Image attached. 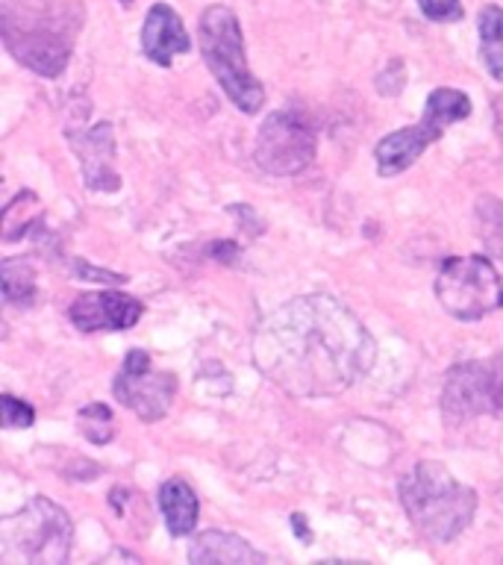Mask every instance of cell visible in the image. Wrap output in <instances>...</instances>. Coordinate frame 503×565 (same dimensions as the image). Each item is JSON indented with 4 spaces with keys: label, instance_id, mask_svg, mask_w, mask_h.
I'll list each match as a JSON object with an SVG mask.
<instances>
[{
    "label": "cell",
    "instance_id": "1",
    "mask_svg": "<svg viewBox=\"0 0 503 565\" xmlns=\"http://www.w3.org/2000/svg\"><path fill=\"white\" fill-rule=\"evenodd\" d=\"M377 344L333 295H300L259 321L254 365L291 397H333L360 383Z\"/></svg>",
    "mask_w": 503,
    "mask_h": 565
},
{
    "label": "cell",
    "instance_id": "2",
    "mask_svg": "<svg viewBox=\"0 0 503 565\" xmlns=\"http://www.w3.org/2000/svg\"><path fill=\"white\" fill-rule=\"evenodd\" d=\"M397 498L406 515L424 536L448 545L471 524L477 512V492L459 483L436 459L415 462L397 483Z\"/></svg>",
    "mask_w": 503,
    "mask_h": 565
},
{
    "label": "cell",
    "instance_id": "3",
    "mask_svg": "<svg viewBox=\"0 0 503 565\" xmlns=\"http://www.w3.org/2000/svg\"><path fill=\"white\" fill-rule=\"evenodd\" d=\"M68 3L35 0L21 3L3 0V42L9 53L42 77H60L71 60V44L77 33Z\"/></svg>",
    "mask_w": 503,
    "mask_h": 565
},
{
    "label": "cell",
    "instance_id": "4",
    "mask_svg": "<svg viewBox=\"0 0 503 565\" xmlns=\"http://www.w3.org/2000/svg\"><path fill=\"white\" fill-rule=\"evenodd\" d=\"M201 53L212 77L218 79L229 104H236L242 113L256 115L265 104V86L250 74L245 56V35L236 12L229 7H206L197 26Z\"/></svg>",
    "mask_w": 503,
    "mask_h": 565
},
{
    "label": "cell",
    "instance_id": "5",
    "mask_svg": "<svg viewBox=\"0 0 503 565\" xmlns=\"http://www.w3.org/2000/svg\"><path fill=\"white\" fill-rule=\"evenodd\" d=\"M74 524L68 512L47 498H33L0 521V563L62 565L68 563Z\"/></svg>",
    "mask_w": 503,
    "mask_h": 565
},
{
    "label": "cell",
    "instance_id": "6",
    "mask_svg": "<svg viewBox=\"0 0 503 565\" xmlns=\"http://www.w3.org/2000/svg\"><path fill=\"white\" fill-rule=\"evenodd\" d=\"M436 298L459 321H480L503 307V280L485 256H448L436 277Z\"/></svg>",
    "mask_w": 503,
    "mask_h": 565
},
{
    "label": "cell",
    "instance_id": "7",
    "mask_svg": "<svg viewBox=\"0 0 503 565\" xmlns=\"http://www.w3.org/2000/svg\"><path fill=\"white\" fill-rule=\"evenodd\" d=\"M254 159L265 174H300L315 159V130L298 115L271 113L259 124Z\"/></svg>",
    "mask_w": 503,
    "mask_h": 565
},
{
    "label": "cell",
    "instance_id": "8",
    "mask_svg": "<svg viewBox=\"0 0 503 565\" xmlns=\"http://www.w3.org/2000/svg\"><path fill=\"white\" fill-rule=\"evenodd\" d=\"M113 392L132 415L153 424L165 418V413L171 409V401L176 395V377L171 371H153L150 353L132 348L124 356L121 371L115 374Z\"/></svg>",
    "mask_w": 503,
    "mask_h": 565
},
{
    "label": "cell",
    "instance_id": "9",
    "mask_svg": "<svg viewBox=\"0 0 503 565\" xmlns=\"http://www.w3.org/2000/svg\"><path fill=\"white\" fill-rule=\"evenodd\" d=\"M441 413L445 422L462 424L477 415H494V392L489 360L459 362L448 371L445 388H441Z\"/></svg>",
    "mask_w": 503,
    "mask_h": 565
},
{
    "label": "cell",
    "instance_id": "10",
    "mask_svg": "<svg viewBox=\"0 0 503 565\" xmlns=\"http://www.w3.org/2000/svg\"><path fill=\"white\" fill-rule=\"evenodd\" d=\"M145 316V303L124 291H83L68 307L71 324L83 333L130 330Z\"/></svg>",
    "mask_w": 503,
    "mask_h": 565
},
{
    "label": "cell",
    "instance_id": "11",
    "mask_svg": "<svg viewBox=\"0 0 503 565\" xmlns=\"http://www.w3.org/2000/svg\"><path fill=\"white\" fill-rule=\"evenodd\" d=\"M68 141L77 153L83 177L92 192H118L121 177L115 171V132L113 124L100 121L88 130H71Z\"/></svg>",
    "mask_w": 503,
    "mask_h": 565
},
{
    "label": "cell",
    "instance_id": "12",
    "mask_svg": "<svg viewBox=\"0 0 503 565\" xmlns=\"http://www.w3.org/2000/svg\"><path fill=\"white\" fill-rule=\"evenodd\" d=\"M141 53L159 68H171L174 56L192 51V39L185 33L183 18L176 15L168 3H153L148 9V18L141 24Z\"/></svg>",
    "mask_w": 503,
    "mask_h": 565
},
{
    "label": "cell",
    "instance_id": "13",
    "mask_svg": "<svg viewBox=\"0 0 503 565\" xmlns=\"http://www.w3.org/2000/svg\"><path fill=\"white\" fill-rule=\"evenodd\" d=\"M445 127H439L430 118H424L415 124V127H404V130L388 132L386 139L379 141L377 150H374V159H377V171L383 177L404 174L406 168H413L418 159L424 157V150L430 148L432 141L441 139Z\"/></svg>",
    "mask_w": 503,
    "mask_h": 565
},
{
    "label": "cell",
    "instance_id": "14",
    "mask_svg": "<svg viewBox=\"0 0 503 565\" xmlns=\"http://www.w3.org/2000/svg\"><path fill=\"white\" fill-rule=\"evenodd\" d=\"M189 563L194 565H259L265 563L263 551H256L236 533L206 530L189 545Z\"/></svg>",
    "mask_w": 503,
    "mask_h": 565
},
{
    "label": "cell",
    "instance_id": "15",
    "mask_svg": "<svg viewBox=\"0 0 503 565\" xmlns=\"http://www.w3.org/2000/svg\"><path fill=\"white\" fill-rule=\"evenodd\" d=\"M159 510L165 515V527L171 536H189L197 527L201 503H197V494H194L192 486L180 480V477L162 483V489H159Z\"/></svg>",
    "mask_w": 503,
    "mask_h": 565
},
{
    "label": "cell",
    "instance_id": "16",
    "mask_svg": "<svg viewBox=\"0 0 503 565\" xmlns=\"http://www.w3.org/2000/svg\"><path fill=\"white\" fill-rule=\"evenodd\" d=\"M480 24V56H483L489 74L503 79V7H489L480 9L477 15Z\"/></svg>",
    "mask_w": 503,
    "mask_h": 565
},
{
    "label": "cell",
    "instance_id": "17",
    "mask_svg": "<svg viewBox=\"0 0 503 565\" xmlns=\"http://www.w3.org/2000/svg\"><path fill=\"white\" fill-rule=\"evenodd\" d=\"M0 289L7 303L30 307L35 298V268L24 256H9L0 265Z\"/></svg>",
    "mask_w": 503,
    "mask_h": 565
},
{
    "label": "cell",
    "instance_id": "18",
    "mask_svg": "<svg viewBox=\"0 0 503 565\" xmlns=\"http://www.w3.org/2000/svg\"><path fill=\"white\" fill-rule=\"evenodd\" d=\"M421 115L448 130L450 124L465 121L468 115H471V97H468L462 88H432L430 97H427V104H424Z\"/></svg>",
    "mask_w": 503,
    "mask_h": 565
},
{
    "label": "cell",
    "instance_id": "19",
    "mask_svg": "<svg viewBox=\"0 0 503 565\" xmlns=\"http://www.w3.org/2000/svg\"><path fill=\"white\" fill-rule=\"evenodd\" d=\"M77 424H79V433H83L92 445H106V441H113L115 418H113V409H109L106 404L83 406V409L77 413Z\"/></svg>",
    "mask_w": 503,
    "mask_h": 565
},
{
    "label": "cell",
    "instance_id": "20",
    "mask_svg": "<svg viewBox=\"0 0 503 565\" xmlns=\"http://www.w3.org/2000/svg\"><path fill=\"white\" fill-rule=\"evenodd\" d=\"M0 415H3V427H33L35 409L15 395L0 397Z\"/></svg>",
    "mask_w": 503,
    "mask_h": 565
},
{
    "label": "cell",
    "instance_id": "21",
    "mask_svg": "<svg viewBox=\"0 0 503 565\" xmlns=\"http://www.w3.org/2000/svg\"><path fill=\"white\" fill-rule=\"evenodd\" d=\"M418 9L430 21H459L462 18V3L459 0H418Z\"/></svg>",
    "mask_w": 503,
    "mask_h": 565
},
{
    "label": "cell",
    "instance_id": "22",
    "mask_svg": "<svg viewBox=\"0 0 503 565\" xmlns=\"http://www.w3.org/2000/svg\"><path fill=\"white\" fill-rule=\"evenodd\" d=\"M489 371H492L494 406H497V413H503V356H494V360H489Z\"/></svg>",
    "mask_w": 503,
    "mask_h": 565
},
{
    "label": "cell",
    "instance_id": "23",
    "mask_svg": "<svg viewBox=\"0 0 503 565\" xmlns=\"http://www.w3.org/2000/svg\"><path fill=\"white\" fill-rule=\"evenodd\" d=\"M79 274H83V277H92V280H104V282L127 280L124 274H109V271H100V268H88V265H79Z\"/></svg>",
    "mask_w": 503,
    "mask_h": 565
},
{
    "label": "cell",
    "instance_id": "24",
    "mask_svg": "<svg viewBox=\"0 0 503 565\" xmlns=\"http://www.w3.org/2000/svg\"><path fill=\"white\" fill-rule=\"evenodd\" d=\"M291 524H295V530H298V536L303 539V542H309L312 533H309V527H303V515H291Z\"/></svg>",
    "mask_w": 503,
    "mask_h": 565
},
{
    "label": "cell",
    "instance_id": "25",
    "mask_svg": "<svg viewBox=\"0 0 503 565\" xmlns=\"http://www.w3.org/2000/svg\"><path fill=\"white\" fill-rule=\"evenodd\" d=\"M121 3H124V7H130V3H132V0H121Z\"/></svg>",
    "mask_w": 503,
    "mask_h": 565
}]
</instances>
